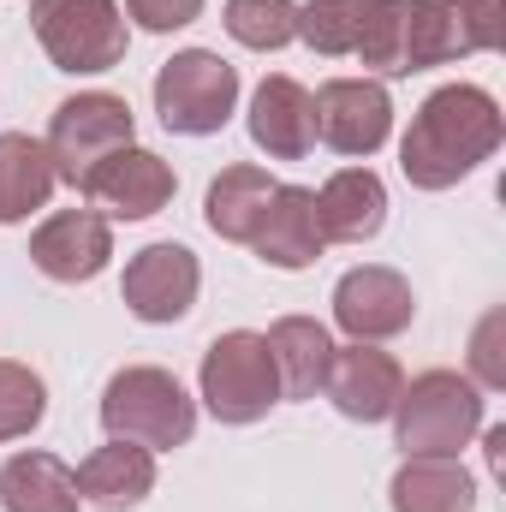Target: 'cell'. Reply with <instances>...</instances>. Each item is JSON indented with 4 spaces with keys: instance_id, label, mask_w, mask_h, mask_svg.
Wrapping results in <instances>:
<instances>
[{
    "instance_id": "obj_1",
    "label": "cell",
    "mask_w": 506,
    "mask_h": 512,
    "mask_svg": "<svg viewBox=\"0 0 506 512\" xmlns=\"http://www.w3.org/2000/svg\"><path fill=\"white\" fill-rule=\"evenodd\" d=\"M506 137L501 102L477 84H441L399 143V173L417 191H447L465 173H477Z\"/></svg>"
},
{
    "instance_id": "obj_2",
    "label": "cell",
    "mask_w": 506,
    "mask_h": 512,
    "mask_svg": "<svg viewBox=\"0 0 506 512\" xmlns=\"http://www.w3.org/2000/svg\"><path fill=\"white\" fill-rule=\"evenodd\" d=\"M483 429V387L459 370H423L411 387H399L393 405V441L405 459H459L471 435Z\"/></svg>"
},
{
    "instance_id": "obj_3",
    "label": "cell",
    "mask_w": 506,
    "mask_h": 512,
    "mask_svg": "<svg viewBox=\"0 0 506 512\" xmlns=\"http://www.w3.org/2000/svg\"><path fill=\"white\" fill-rule=\"evenodd\" d=\"M102 429L114 441H137L149 453H173L191 441L197 429V405L179 387V376L155 370V364H131L102 387Z\"/></svg>"
},
{
    "instance_id": "obj_4",
    "label": "cell",
    "mask_w": 506,
    "mask_h": 512,
    "mask_svg": "<svg viewBox=\"0 0 506 512\" xmlns=\"http://www.w3.org/2000/svg\"><path fill=\"white\" fill-rule=\"evenodd\" d=\"M30 30L42 54L72 78L114 72L131 42L120 0H30Z\"/></svg>"
},
{
    "instance_id": "obj_5",
    "label": "cell",
    "mask_w": 506,
    "mask_h": 512,
    "mask_svg": "<svg viewBox=\"0 0 506 512\" xmlns=\"http://www.w3.org/2000/svg\"><path fill=\"white\" fill-rule=\"evenodd\" d=\"M233 108H239V72L209 48H185L155 72V114L179 137H215L233 120Z\"/></svg>"
},
{
    "instance_id": "obj_6",
    "label": "cell",
    "mask_w": 506,
    "mask_h": 512,
    "mask_svg": "<svg viewBox=\"0 0 506 512\" xmlns=\"http://www.w3.org/2000/svg\"><path fill=\"white\" fill-rule=\"evenodd\" d=\"M203 405L215 411V423H256L268 417V405H280V376L262 334H215V346L203 352Z\"/></svg>"
},
{
    "instance_id": "obj_7",
    "label": "cell",
    "mask_w": 506,
    "mask_h": 512,
    "mask_svg": "<svg viewBox=\"0 0 506 512\" xmlns=\"http://www.w3.org/2000/svg\"><path fill=\"white\" fill-rule=\"evenodd\" d=\"M131 131H137L131 126V108H126V96H114V90H84V96L60 102L54 120H48V161H54V179L84 185V173H90L96 161H108L114 149L137 143Z\"/></svg>"
},
{
    "instance_id": "obj_8",
    "label": "cell",
    "mask_w": 506,
    "mask_h": 512,
    "mask_svg": "<svg viewBox=\"0 0 506 512\" xmlns=\"http://www.w3.org/2000/svg\"><path fill=\"white\" fill-rule=\"evenodd\" d=\"M501 42V0H411L405 6V72L489 54Z\"/></svg>"
},
{
    "instance_id": "obj_9",
    "label": "cell",
    "mask_w": 506,
    "mask_h": 512,
    "mask_svg": "<svg viewBox=\"0 0 506 512\" xmlns=\"http://www.w3.org/2000/svg\"><path fill=\"white\" fill-rule=\"evenodd\" d=\"M78 191H84L90 203H102L108 215H120V221H149V215H161V209L173 203L179 179H173V167H167L155 149L126 143V149H114L108 161H96Z\"/></svg>"
},
{
    "instance_id": "obj_10",
    "label": "cell",
    "mask_w": 506,
    "mask_h": 512,
    "mask_svg": "<svg viewBox=\"0 0 506 512\" xmlns=\"http://www.w3.org/2000/svg\"><path fill=\"white\" fill-rule=\"evenodd\" d=\"M197 286H203V268L185 245H143L126 262V280H120V298L137 322H179L191 316L197 304Z\"/></svg>"
},
{
    "instance_id": "obj_11",
    "label": "cell",
    "mask_w": 506,
    "mask_h": 512,
    "mask_svg": "<svg viewBox=\"0 0 506 512\" xmlns=\"http://www.w3.org/2000/svg\"><path fill=\"white\" fill-rule=\"evenodd\" d=\"M316 137L340 155H376L393 131V102L376 78H328L316 96Z\"/></svg>"
},
{
    "instance_id": "obj_12",
    "label": "cell",
    "mask_w": 506,
    "mask_h": 512,
    "mask_svg": "<svg viewBox=\"0 0 506 512\" xmlns=\"http://www.w3.org/2000/svg\"><path fill=\"white\" fill-rule=\"evenodd\" d=\"M411 316H417V298H411V286H405L399 268H376L370 262V268L340 274V286H334V322L352 340H364V346L405 334Z\"/></svg>"
},
{
    "instance_id": "obj_13",
    "label": "cell",
    "mask_w": 506,
    "mask_h": 512,
    "mask_svg": "<svg viewBox=\"0 0 506 512\" xmlns=\"http://www.w3.org/2000/svg\"><path fill=\"white\" fill-rule=\"evenodd\" d=\"M399 387H405V370L393 364V352L364 346V340L334 346L328 376H322V393H328V399H334V411H340V417H352V423H381V417H393Z\"/></svg>"
},
{
    "instance_id": "obj_14",
    "label": "cell",
    "mask_w": 506,
    "mask_h": 512,
    "mask_svg": "<svg viewBox=\"0 0 506 512\" xmlns=\"http://www.w3.org/2000/svg\"><path fill=\"white\" fill-rule=\"evenodd\" d=\"M108 256H114V233H108V221L96 209H60L30 233V262L60 286L96 280L108 268Z\"/></svg>"
},
{
    "instance_id": "obj_15",
    "label": "cell",
    "mask_w": 506,
    "mask_h": 512,
    "mask_svg": "<svg viewBox=\"0 0 506 512\" xmlns=\"http://www.w3.org/2000/svg\"><path fill=\"white\" fill-rule=\"evenodd\" d=\"M251 251L268 262V268H310L316 256L328 251V239H322V221H316V191H304V185H274V197H268V209H262V221H256L251 233Z\"/></svg>"
},
{
    "instance_id": "obj_16",
    "label": "cell",
    "mask_w": 506,
    "mask_h": 512,
    "mask_svg": "<svg viewBox=\"0 0 506 512\" xmlns=\"http://www.w3.org/2000/svg\"><path fill=\"white\" fill-rule=\"evenodd\" d=\"M251 143L268 161H304L316 149V108L298 78H262L251 96Z\"/></svg>"
},
{
    "instance_id": "obj_17",
    "label": "cell",
    "mask_w": 506,
    "mask_h": 512,
    "mask_svg": "<svg viewBox=\"0 0 506 512\" xmlns=\"http://www.w3.org/2000/svg\"><path fill=\"white\" fill-rule=\"evenodd\" d=\"M316 221L328 245H370L387 221V185L370 167H340L316 191Z\"/></svg>"
},
{
    "instance_id": "obj_18",
    "label": "cell",
    "mask_w": 506,
    "mask_h": 512,
    "mask_svg": "<svg viewBox=\"0 0 506 512\" xmlns=\"http://www.w3.org/2000/svg\"><path fill=\"white\" fill-rule=\"evenodd\" d=\"M155 489V453L137 441H108L78 465V495L102 512H131Z\"/></svg>"
},
{
    "instance_id": "obj_19",
    "label": "cell",
    "mask_w": 506,
    "mask_h": 512,
    "mask_svg": "<svg viewBox=\"0 0 506 512\" xmlns=\"http://www.w3.org/2000/svg\"><path fill=\"white\" fill-rule=\"evenodd\" d=\"M262 340H268V358H274V376H280V399H316L322 393L334 334L316 316H280Z\"/></svg>"
},
{
    "instance_id": "obj_20",
    "label": "cell",
    "mask_w": 506,
    "mask_h": 512,
    "mask_svg": "<svg viewBox=\"0 0 506 512\" xmlns=\"http://www.w3.org/2000/svg\"><path fill=\"white\" fill-rule=\"evenodd\" d=\"M0 507L6 512H78V471L54 453H12L0 465Z\"/></svg>"
},
{
    "instance_id": "obj_21",
    "label": "cell",
    "mask_w": 506,
    "mask_h": 512,
    "mask_svg": "<svg viewBox=\"0 0 506 512\" xmlns=\"http://www.w3.org/2000/svg\"><path fill=\"white\" fill-rule=\"evenodd\" d=\"M54 185L60 179H54L48 143H36L24 131H0V227L30 221L36 209H48Z\"/></svg>"
},
{
    "instance_id": "obj_22",
    "label": "cell",
    "mask_w": 506,
    "mask_h": 512,
    "mask_svg": "<svg viewBox=\"0 0 506 512\" xmlns=\"http://www.w3.org/2000/svg\"><path fill=\"white\" fill-rule=\"evenodd\" d=\"M268 197H274V179H268L262 167H251V161L221 167V179H215L209 197H203V221H209L215 239H227V245H251L256 221H262V209H268Z\"/></svg>"
},
{
    "instance_id": "obj_23",
    "label": "cell",
    "mask_w": 506,
    "mask_h": 512,
    "mask_svg": "<svg viewBox=\"0 0 506 512\" xmlns=\"http://www.w3.org/2000/svg\"><path fill=\"white\" fill-rule=\"evenodd\" d=\"M387 495L393 512H477V483L459 459H405Z\"/></svg>"
},
{
    "instance_id": "obj_24",
    "label": "cell",
    "mask_w": 506,
    "mask_h": 512,
    "mask_svg": "<svg viewBox=\"0 0 506 512\" xmlns=\"http://www.w3.org/2000/svg\"><path fill=\"white\" fill-rule=\"evenodd\" d=\"M370 12H376V0H310V6H298V36L316 54H358Z\"/></svg>"
},
{
    "instance_id": "obj_25",
    "label": "cell",
    "mask_w": 506,
    "mask_h": 512,
    "mask_svg": "<svg viewBox=\"0 0 506 512\" xmlns=\"http://www.w3.org/2000/svg\"><path fill=\"white\" fill-rule=\"evenodd\" d=\"M227 30L256 54H274L298 36V6L292 0H227Z\"/></svg>"
},
{
    "instance_id": "obj_26",
    "label": "cell",
    "mask_w": 506,
    "mask_h": 512,
    "mask_svg": "<svg viewBox=\"0 0 506 512\" xmlns=\"http://www.w3.org/2000/svg\"><path fill=\"white\" fill-rule=\"evenodd\" d=\"M42 417H48V387H42V376L30 364L0 358V441L30 435Z\"/></svg>"
},
{
    "instance_id": "obj_27",
    "label": "cell",
    "mask_w": 506,
    "mask_h": 512,
    "mask_svg": "<svg viewBox=\"0 0 506 512\" xmlns=\"http://www.w3.org/2000/svg\"><path fill=\"white\" fill-rule=\"evenodd\" d=\"M405 6L411 0H376V12L364 24V42H358V60L387 72V78L405 72Z\"/></svg>"
},
{
    "instance_id": "obj_28",
    "label": "cell",
    "mask_w": 506,
    "mask_h": 512,
    "mask_svg": "<svg viewBox=\"0 0 506 512\" xmlns=\"http://www.w3.org/2000/svg\"><path fill=\"white\" fill-rule=\"evenodd\" d=\"M126 18H137L155 36H167V30H185L191 18H203V0H126Z\"/></svg>"
},
{
    "instance_id": "obj_29",
    "label": "cell",
    "mask_w": 506,
    "mask_h": 512,
    "mask_svg": "<svg viewBox=\"0 0 506 512\" xmlns=\"http://www.w3.org/2000/svg\"><path fill=\"white\" fill-rule=\"evenodd\" d=\"M495 334H501V316H483V328H477V352H471L477 382L483 387H506V364H501V352H495Z\"/></svg>"
}]
</instances>
